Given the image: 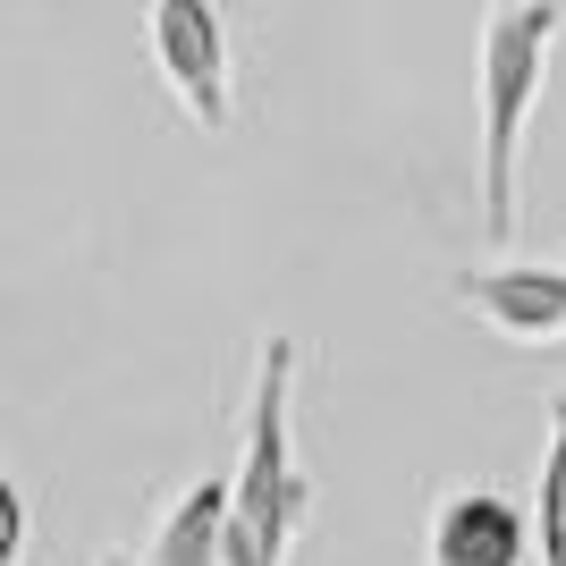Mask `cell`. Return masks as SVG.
<instances>
[{"mask_svg": "<svg viewBox=\"0 0 566 566\" xmlns=\"http://www.w3.org/2000/svg\"><path fill=\"white\" fill-rule=\"evenodd\" d=\"M558 18H566L558 0H491V9H482V51H473V76H482V178H473L482 245H516L524 136H533V111H542V94H549Z\"/></svg>", "mask_w": 566, "mask_h": 566, "instance_id": "6da1fadb", "label": "cell"}, {"mask_svg": "<svg viewBox=\"0 0 566 566\" xmlns=\"http://www.w3.org/2000/svg\"><path fill=\"white\" fill-rule=\"evenodd\" d=\"M237 566H287L296 533L313 516V482L296 465V338L271 331L254 355V406H245V449H237Z\"/></svg>", "mask_w": 566, "mask_h": 566, "instance_id": "7a4b0ae2", "label": "cell"}, {"mask_svg": "<svg viewBox=\"0 0 566 566\" xmlns=\"http://www.w3.org/2000/svg\"><path fill=\"white\" fill-rule=\"evenodd\" d=\"M153 60H161L178 111L220 136L229 127V25L212 0H153Z\"/></svg>", "mask_w": 566, "mask_h": 566, "instance_id": "3957f363", "label": "cell"}, {"mask_svg": "<svg viewBox=\"0 0 566 566\" xmlns=\"http://www.w3.org/2000/svg\"><path fill=\"white\" fill-rule=\"evenodd\" d=\"M423 566H533V516L491 482H457L431 499Z\"/></svg>", "mask_w": 566, "mask_h": 566, "instance_id": "277c9868", "label": "cell"}, {"mask_svg": "<svg viewBox=\"0 0 566 566\" xmlns=\"http://www.w3.org/2000/svg\"><path fill=\"white\" fill-rule=\"evenodd\" d=\"M457 305L482 331L516 347H566V262H499V271H457Z\"/></svg>", "mask_w": 566, "mask_h": 566, "instance_id": "5b68a950", "label": "cell"}, {"mask_svg": "<svg viewBox=\"0 0 566 566\" xmlns=\"http://www.w3.org/2000/svg\"><path fill=\"white\" fill-rule=\"evenodd\" d=\"M229 516H237V482L229 473H195L187 491L169 499L144 566H237V524Z\"/></svg>", "mask_w": 566, "mask_h": 566, "instance_id": "8992f818", "label": "cell"}, {"mask_svg": "<svg viewBox=\"0 0 566 566\" xmlns=\"http://www.w3.org/2000/svg\"><path fill=\"white\" fill-rule=\"evenodd\" d=\"M533 549L542 566H566V398L542 415V473H533Z\"/></svg>", "mask_w": 566, "mask_h": 566, "instance_id": "52a82bcc", "label": "cell"}, {"mask_svg": "<svg viewBox=\"0 0 566 566\" xmlns=\"http://www.w3.org/2000/svg\"><path fill=\"white\" fill-rule=\"evenodd\" d=\"M25 533H34L25 491H18V482H0V566H25Z\"/></svg>", "mask_w": 566, "mask_h": 566, "instance_id": "ba28073f", "label": "cell"}, {"mask_svg": "<svg viewBox=\"0 0 566 566\" xmlns=\"http://www.w3.org/2000/svg\"><path fill=\"white\" fill-rule=\"evenodd\" d=\"M94 566H136V558H127V549H102V558Z\"/></svg>", "mask_w": 566, "mask_h": 566, "instance_id": "9c48e42d", "label": "cell"}]
</instances>
